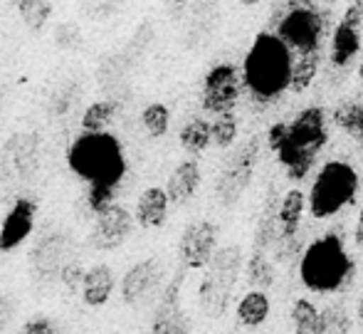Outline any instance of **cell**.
I'll list each match as a JSON object with an SVG mask.
<instances>
[{
    "mask_svg": "<svg viewBox=\"0 0 363 334\" xmlns=\"http://www.w3.org/2000/svg\"><path fill=\"white\" fill-rule=\"evenodd\" d=\"M191 0H166V10H168V18L171 20H181L183 13L188 10Z\"/></svg>",
    "mask_w": 363,
    "mask_h": 334,
    "instance_id": "obj_38",
    "label": "cell"
},
{
    "mask_svg": "<svg viewBox=\"0 0 363 334\" xmlns=\"http://www.w3.org/2000/svg\"><path fill=\"white\" fill-rule=\"evenodd\" d=\"M84 267H82L79 260H69L67 265L62 267V272H60V280L65 282V285L69 287V290H77V287H82V282H84Z\"/></svg>",
    "mask_w": 363,
    "mask_h": 334,
    "instance_id": "obj_37",
    "label": "cell"
},
{
    "mask_svg": "<svg viewBox=\"0 0 363 334\" xmlns=\"http://www.w3.org/2000/svg\"><path fill=\"white\" fill-rule=\"evenodd\" d=\"M69 168L89 188H119L126 173V158L119 139L106 131H84L67 151Z\"/></svg>",
    "mask_w": 363,
    "mask_h": 334,
    "instance_id": "obj_3",
    "label": "cell"
},
{
    "mask_svg": "<svg viewBox=\"0 0 363 334\" xmlns=\"http://www.w3.org/2000/svg\"><path fill=\"white\" fill-rule=\"evenodd\" d=\"M218 240L220 228L218 223L203 218L193 220L186 230H183L181 240H178V258L186 270H203L211 265V260L218 253Z\"/></svg>",
    "mask_w": 363,
    "mask_h": 334,
    "instance_id": "obj_11",
    "label": "cell"
},
{
    "mask_svg": "<svg viewBox=\"0 0 363 334\" xmlns=\"http://www.w3.org/2000/svg\"><path fill=\"white\" fill-rule=\"evenodd\" d=\"M324 312V334H351L354 332V320L344 305H326Z\"/></svg>",
    "mask_w": 363,
    "mask_h": 334,
    "instance_id": "obj_33",
    "label": "cell"
},
{
    "mask_svg": "<svg viewBox=\"0 0 363 334\" xmlns=\"http://www.w3.org/2000/svg\"><path fill=\"white\" fill-rule=\"evenodd\" d=\"M359 53H361V28L339 20L334 25V33H331V65L336 70H344V67H349L359 58Z\"/></svg>",
    "mask_w": 363,
    "mask_h": 334,
    "instance_id": "obj_18",
    "label": "cell"
},
{
    "mask_svg": "<svg viewBox=\"0 0 363 334\" xmlns=\"http://www.w3.org/2000/svg\"><path fill=\"white\" fill-rule=\"evenodd\" d=\"M161 277H163L161 260H156V258L141 260V263H136L124 275V280H121V300L131 307L141 305V302L148 300V297L153 295V290L161 285Z\"/></svg>",
    "mask_w": 363,
    "mask_h": 334,
    "instance_id": "obj_16",
    "label": "cell"
},
{
    "mask_svg": "<svg viewBox=\"0 0 363 334\" xmlns=\"http://www.w3.org/2000/svg\"><path fill=\"white\" fill-rule=\"evenodd\" d=\"M359 171L349 161H326L309 191V210L316 220H329L351 205L359 193Z\"/></svg>",
    "mask_w": 363,
    "mask_h": 334,
    "instance_id": "obj_6",
    "label": "cell"
},
{
    "mask_svg": "<svg viewBox=\"0 0 363 334\" xmlns=\"http://www.w3.org/2000/svg\"><path fill=\"white\" fill-rule=\"evenodd\" d=\"M319 63H321V50H309V53L294 55L291 80H289V90L294 95H301V92H306L314 85L316 75H319Z\"/></svg>",
    "mask_w": 363,
    "mask_h": 334,
    "instance_id": "obj_26",
    "label": "cell"
},
{
    "mask_svg": "<svg viewBox=\"0 0 363 334\" xmlns=\"http://www.w3.org/2000/svg\"><path fill=\"white\" fill-rule=\"evenodd\" d=\"M116 287L114 272L109 265H94L86 270L84 282H82V300L89 307H104L109 302L111 292Z\"/></svg>",
    "mask_w": 363,
    "mask_h": 334,
    "instance_id": "obj_20",
    "label": "cell"
},
{
    "mask_svg": "<svg viewBox=\"0 0 363 334\" xmlns=\"http://www.w3.org/2000/svg\"><path fill=\"white\" fill-rule=\"evenodd\" d=\"M306 208H309V198L301 193V188H289L279 198L277 218H279V235L282 238H296L299 235V225Z\"/></svg>",
    "mask_w": 363,
    "mask_h": 334,
    "instance_id": "obj_24",
    "label": "cell"
},
{
    "mask_svg": "<svg viewBox=\"0 0 363 334\" xmlns=\"http://www.w3.org/2000/svg\"><path fill=\"white\" fill-rule=\"evenodd\" d=\"M277 210H279V196L274 188H269L267 200H264V205H262V213H259V220H257V225H255V235H252L255 250L267 253L274 245V240H277V235H279Z\"/></svg>",
    "mask_w": 363,
    "mask_h": 334,
    "instance_id": "obj_23",
    "label": "cell"
},
{
    "mask_svg": "<svg viewBox=\"0 0 363 334\" xmlns=\"http://www.w3.org/2000/svg\"><path fill=\"white\" fill-rule=\"evenodd\" d=\"M211 129H213V144L218 149H230L238 141V117H235V112L218 114L211 122Z\"/></svg>",
    "mask_w": 363,
    "mask_h": 334,
    "instance_id": "obj_32",
    "label": "cell"
},
{
    "mask_svg": "<svg viewBox=\"0 0 363 334\" xmlns=\"http://www.w3.org/2000/svg\"><path fill=\"white\" fill-rule=\"evenodd\" d=\"M168 205H171V198H168L166 188L151 186L146 188L144 193L136 200V210L134 218L141 228H161L168 218Z\"/></svg>",
    "mask_w": 363,
    "mask_h": 334,
    "instance_id": "obj_19",
    "label": "cell"
},
{
    "mask_svg": "<svg viewBox=\"0 0 363 334\" xmlns=\"http://www.w3.org/2000/svg\"><path fill=\"white\" fill-rule=\"evenodd\" d=\"M240 5H245V8H255V5H259L262 0H238Z\"/></svg>",
    "mask_w": 363,
    "mask_h": 334,
    "instance_id": "obj_43",
    "label": "cell"
},
{
    "mask_svg": "<svg viewBox=\"0 0 363 334\" xmlns=\"http://www.w3.org/2000/svg\"><path fill=\"white\" fill-rule=\"evenodd\" d=\"M119 114V104L116 102H94L91 107H86V112L82 114V129L84 131H104L111 122Z\"/></svg>",
    "mask_w": 363,
    "mask_h": 334,
    "instance_id": "obj_30",
    "label": "cell"
},
{
    "mask_svg": "<svg viewBox=\"0 0 363 334\" xmlns=\"http://www.w3.org/2000/svg\"><path fill=\"white\" fill-rule=\"evenodd\" d=\"M272 28L294 55L321 50L331 28V10H319V3L304 5L299 0H282V8H274Z\"/></svg>",
    "mask_w": 363,
    "mask_h": 334,
    "instance_id": "obj_5",
    "label": "cell"
},
{
    "mask_svg": "<svg viewBox=\"0 0 363 334\" xmlns=\"http://www.w3.org/2000/svg\"><path fill=\"white\" fill-rule=\"evenodd\" d=\"M299 3H304V5H316L319 0H299Z\"/></svg>",
    "mask_w": 363,
    "mask_h": 334,
    "instance_id": "obj_44",
    "label": "cell"
},
{
    "mask_svg": "<svg viewBox=\"0 0 363 334\" xmlns=\"http://www.w3.org/2000/svg\"><path fill=\"white\" fill-rule=\"evenodd\" d=\"M356 325L363 332V295L359 297V305H356Z\"/></svg>",
    "mask_w": 363,
    "mask_h": 334,
    "instance_id": "obj_41",
    "label": "cell"
},
{
    "mask_svg": "<svg viewBox=\"0 0 363 334\" xmlns=\"http://www.w3.org/2000/svg\"><path fill=\"white\" fill-rule=\"evenodd\" d=\"M269 312H272V302L269 295L262 290H250L235 305V317H238V325L247 327V330H257L264 322L269 320Z\"/></svg>",
    "mask_w": 363,
    "mask_h": 334,
    "instance_id": "obj_21",
    "label": "cell"
},
{
    "mask_svg": "<svg viewBox=\"0 0 363 334\" xmlns=\"http://www.w3.org/2000/svg\"><path fill=\"white\" fill-rule=\"evenodd\" d=\"M356 77H359V85L363 87V55H361V60H359V67H356Z\"/></svg>",
    "mask_w": 363,
    "mask_h": 334,
    "instance_id": "obj_42",
    "label": "cell"
},
{
    "mask_svg": "<svg viewBox=\"0 0 363 334\" xmlns=\"http://www.w3.org/2000/svg\"><path fill=\"white\" fill-rule=\"evenodd\" d=\"M242 72L233 63H218L203 77V92H201V107L208 114L218 117L225 112H235L240 97H242Z\"/></svg>",
    "mask_w": 363,
    "mask_h": 334,
    "instance_id": "obj_9",
    "label": "cell"
},
{
    "mask_svg": "<svg viewBox=\"0 0 363 334\" xmlns=\"http://www.w3.org/2000/svg\"><path fill=\"white\" fill-rule=\"evenodd\" d=\"M186 280V267L173 275V280L166 285L158 307L153 312L151 332L148 334H191V322H188L186 312L181 307V285Z\"/></svg>",
    "mask_w": 363,
    "mask_h": 334,
    "instance_id": "obj_12",
    "label": "cell"
},
{
    "mask_svg": "<svg viewBox=\"0 0 363 334\" xmlns=\"http://www.w3.org/2000/svg\"><path fill=\"white\" fill-rule=\"evenodd\" d=\"M18 334H62V330L50 317H30Z\"/></svg>",
    "mask_w": 363,
    "mask_h": 334,
    "instance_id": "obj_36",
    "label": "cell"
},
{
    "mask_svg": "<svg viewBox=\"0 0 363 334\" xmlns=\"http://www.w3.org/2000/svg\"><path fill=\"white\" fill-rule=\"evenodd\" d=\"M40 163V141L35 134H13L0 153V183L23 186L35 176Z\"/></svg>",
    "mask_w": 363,
    "mask_h": 334,
    "instance_id": "obj_10",
    "label": "cell"
},
{
    "mask_svg": "<svg viewBox=\"0 0 363 334\" xmlns=\"http://www.w3.org/2000/svg\"><path fill=\"white\" fill-rule=\"evenodd\" d=\"M319 3H324V5H334L336 0H319Z\"/></svg>",
    "mask_w": 363,
    "mask_h": 334,
    "instance_id": "obj_45",
    "label": "cell"
},
{
    "mask_svg": "<svg viewBox=\"0 0 363 334\" xmlns=\"http://www.w3.org/2000/svg\"><path fill=\"white\" fill-rule=\"evenodd\" d=\"M259 149H262L259 136H252L228 153L216 181V198L220 200V205H228L230 208L250 188V183L255 178V168H257L259 161Z\"/></svg>",
    "mask_w": 363,
    "mask_h": 334,
    "instance_id": "obj_8",
    "label": "cell"
},
{
    "mask_svg": "<svg viewBox=\"0 0 363 334\" xmlns=\"http://www.w3.org/2000/svg\"><path fill=\"white\" fill-rule=\"evenodd\" d=\"M274 277H277L274 260H269L267 253H262V250H252V255L247 258V265H245V280H247V285L252 290L267 292L274 285Z\"/></svg>",
    "mask_w": 363,
    "mask_h": 334,
    "instance_id": "obj_27",
    "label": "cell"
},
{
    "mask_svg": "<svg viewBox=\"0 0 363 334\" xmlns=\"http://www.w3.org/2000/svg\"><path fill=\"white\" fill-rule=\"evenodd\" d=\"M77 5H79V13L86 20L101 23V20H109L111 15L119 13L124 0H77Z\"/></svg>",
    "mask_w": 363,
    "mask_h": 334,
    "instance_id": "obj_34",
    "label": "cell"
},
{
    "mask_svg": "<svg viewBox=\"0 0 363 334\" xmlns=\"http://www.w3.org/2000/svg\"><path fill=\"white\" fill-rule=\"evenodd\" d=\"M331 122L336 129H341L363 149V95H351L341 99L334 107Z\"/></svg>",
    "mask_w": 363,
    "mask_h": 334,
    "instance_id": "obj_22",
    "label": "cell"
},
{
    "mask_svg": "<svg viewBox=\"0 0 363 334\" xmlns=\"http://www.w3.org/2000/svg\"><path fill=\"white\" fill-rule=\"evenodd\" d=\"M134 215L124 208V205L114 203L96 215V223L91 228L89 245L96 250H116L126 243V238L134 230Z\"/></svg>",
    "mask_w": 363,
    "mask_h": 334,
    "instance_id": "obj_13",
    "label": "cell"
},
{
    "mask_svg": "<svg viewBox=\"0 0 363 334\" xmlns=\"http://www.w3.org/2000/svg\"><path fill=\"white\" fill-rule=\"evenodd\" d=\"M264 139L289 181L299 183L319 163L329 144V117L321 107H306L291 122H274Z\"/></svg>",
    "mask_w": 363,
    "mask_h": 334,
    "instance_id": "obj_1",
    "label": "cell"
},
{
    "mask_svg": "<svg viewBox=\"0 0 363 334\" xmlns=\"http://www.w3.org/2000/svg\"><path fill=\"white\" fill-rule=\"evenodd\" d=\"M289 322L294 334H324V312L309 297H296L291 302Z\"/></svg>",
    "mask_w": 363,
    "mask_h": 334,
    "instance_id": "obj_25",
    "label": "cell"
},
{
    "mask_svg": "<svg viewBox=\"0 0 363 334\" xmlns=\"http://www.w3.org/2000/svg\"><path fill=\"white\" fill-rule=\"evenodd\" d=\"M356 275L354 258L339 233H326L306 245L299 260V280L314 295H331L346 290Z\"/></svg>",
    "mask_w": 363,
    "mask_h": 334,
    "instance_id": "obj_4",
    "label": "cell"
},
{
    "mask_svg": "<svg viewBox=\"0 0 363 334\" xmlns=\"http://www.w3.org/2000/svg\"><path fill=\"white\" fill-rule=\"evenodd\" d=\"M354 245L363 248V205L359 210V218H356V228H354Z\"/></svg>",
    "mask_w": 363,
    "mask_h": 334,
    "instance_id": "obj_40",
    "label": "cell"
},
{
    "mask_svg": "<svg viewBox=\"0 0 363 334\" xmlns=\"http://www.w3.org/2000/svg\"><path fill=\"white\" fill-rule=\"evenodd\" d=\"M141 124H144V129L148 131V136L161 139V136H166L168 124H171V112H168V107L161 104V102H153V104H148L144 109V114H141Z\"/></svg>",
    "mask_w": 363,
    "mask_h": 334,
    "instance_id": "obj_31",
    "label": "cell"
},
{
    "mask_svg": "<svg viewBox=\"0 0 363 334\" xmlns=\"http://www.w3.org/2000/svg\"><path fill=\"white\" fill-rule=\"evenodd\" d=\"M242 263L245 258L240 245H225L206 267L208 272L201 282V290H198V300H201V310L211 320H220L228 312L235 285H238L240 272H242Z\"/></svg>",
    "mask_w": 363,
    "mask_h": 334,
    "instance_id": "obj_7",
    "label": "cell"
},
{
    "mask_svg": "<svg viewBox=\"0 0 363 334\" xmlns=\"http://www.w3.org/2000/svg\"><path fill=\"white\" fill-rule=\"evenodd\" d=\"M38 203L28 196H18L10 205L8 215L0 223V253H10L30 238L35 228Z\"/></svg>",
    "mask_w": 363,
    "mask_h": 334,
    "instance_id": "obj_15",
    "label": "cell"
},
{
    "mask_svg": "<svg viewBox=\"0 0 363 334\" xmlns=\"http://www.w3.org/2000/svg\"><path fill=\"white\" fill-rule=\"evenodd\" d=\"M10 320H13V302L5 295H0V332L10 325Z\"/></svg>",
    "mask_w": 363,
    "mask_h": 334,
    "instance_id": "obj_39",
    "label": "cell"
},
{
    "mask_svg": "<svg viewBox=\"0 0 363 334\" xmlns=\"http://www.w3.org/2000/svg\"><path fill=\"white\" fill-rule=\"evenodd\" d=\"M55 45L65 53H72V50H79L84 45V38H82V30L77 28L74 23H60L55 28Z\"/></svg>",
    "mask_w": 363,
    "mask_h": 334,
    "instance_id": "obj_35",
    "label": "cell"
},
{
    "mask_svg": "<svg viewBox=\"0 0 363 334\" xmlns=\"http://www.w3.org/2000/svg\"><path fill=\"white\" fill-rule=\"evenodd\" d=\"M203 181V173H201V163L196 158H188V161H181L176 166V171L168 176L166 183V193L171 198V203L181 205L186 200H191L198 193Z\"/></svg>",
    "mask_w": 363,
    "mask_h": 334,
    "instance_id": "obj_17",
    "label": "cell"
},
{
    "mask_svg": "<svg viewBox=\"0 0 363 334\" xmlns=\"http://www.w3.org/2000/svg\"><path fill=\"white\" fill-rule=\"evenodd\" d=\"M15 10L33 33H40L48 25V20L52 18V3L50 0H15Z\"/></svg>",
    "mask_w": 363,
    "mask_h": 334,
    "instance_id": "obj_29",
    "label": "cell"
},
{
    "mask_svg": "<svg viewBox=\"0 0 363 334\" xmlns=\"http://www.w3.org/2000/svg\"><path fill=\"white\" fill-rule=\"evenodd\" d=\"M294 53L274 33H259L242 63L245 90L257 104H269L289 90Z\"/></svg>",
    "mask_w": 363,
    "mask_h": 334,
    "instance_id": "obj_2",
    "label": "cell"
},
{
    "mask_svg": "<svg viewBox=\"0 0 363 334\" xmlns=\"http://www.w3.org/2000/svg\"><path fill=\"white\" fill-rule=\"evenodd\" d=\"M181 146L186 149L191 156H201L208 146L213 144V129H211V122L203 119V117H193L183 124L181 134Z\"/></svg>",
    "mask_w": 363,
    "mask_h": 334,
    "instance_id": "obj_28",
    "label": "cell"
},
{
    "mask_svg": "<svg viewBox=\"0 0 363 334\" xmlns=\"http://www.w3.org/2000/svg\"><path fill=\"white\" fill-rule=\"evenodd\" d=\"M72 260L69 255V240L65 233L55 230V233L40 235L35 248L30 250V265H33V275L40 280H52L55 275L60 277L62 267Z\"/></svg>",
    "mask_w": 363,
    "mask_h": 334,
    "instance_id": "obj_14",
    "label": "cell"
}]
</instances>
